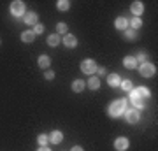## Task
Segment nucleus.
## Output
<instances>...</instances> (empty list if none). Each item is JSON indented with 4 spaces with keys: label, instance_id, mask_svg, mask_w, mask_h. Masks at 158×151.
Here are the masks:
<instances>
[{
    "label": "nucleus",
    "instance_id": "nucleus-1",
    "mask_svg": "<svg viewBox=\"0 0 158 151\" xmlns=\"http://www.w3.org/2000/svg\"><path fill=\"white\" fill-rule=\"evenodd\" d=\"M127 109H128V102L125 100V99L113 100L107 106V114L111 118H119V116H123V114H125V111H127Z\"/></svg>",
    "mask_w": 158,
    "mask_h": 151
},
{
    "label": "nucleus",
    "instance_id": "nucleus-2",
    "mask_svg": "<svg viewBox=\"0 0 158 151\" xmlns=\"http://www.w3.org/2000/svg\"><path fill=\"white\" fill-rule=\"evenodd\" d=\"M137 69H139V74H141L142 78H153V76L156 74V67H155L153 63H149V62L137 65Z\"/></svg>",
    "mask_w": 158,
    "mask_h": 151
},
{
    "label": "nucleus",
    "instance_id": "nucleus-3",
    "mask_svg": "<svg viewBox=\"0 0 158 151\" xmlns=\"http://www.w3.org/2000/svg\"><path fill=\"white\" fill-rule=\"evenodd\" d=\"M11 14L16 18H23L25 16V12H27V9H25V4H23L21 0H14V2H11Z\"/></svg>",
    "mask_w": 158,
    "mask_h": 151
},
{
    "label": "nucleus",
    "instance_id": "nucleus-4",
    "mask_svg": "<svg viewBox=\"0 0 158 151\" xmlns=\"http://www.w3.org/2000/svg\"><path fill=\"white\" fill-rule=\"evenodd\" d=\"M97 67H98V65H97V62H95V60H91V58H88V60H83V62H81V70H83L85 74H90V76L97 72Z\"/></svg>",
    "mask_w": 158,
    "mask_h": 151
},
{
    "label": "nucleus",
    "instance_id": "nucleus-5",
    "mask_svg": "<svg viewBox=\"0 0 158 151\" xmlns=\"http://www.w3.org/2000/svg\"><path fill=\"white\" fill-rule=\"evenodd\" d=\"M123 116H125V120H127V123L134 125V123H139V120H141V112L137 111V109H127Z\"/></svg>",
    "mask_w": 158,
    "mask_h": 151
},
{
    "label": "nucleus",
    "instance_id": "nucleus-6",
    "mask_svg": "<svg viewBox=\"0 0 158 151\" xmlns=\"http://www.w3.org/2000/svg\"><path fill=\"white\" fill-rule=\"evenodd\" d=\"M130 148V141L127 137H118L114 141V149L116 151H127Z\"/></svg>",
    "mask_w": 158,
    "mask_h": 151
},
{
    "label": "nucleus",
    "instance_id": "nucleus-7",
    "mask_svg": "<svg viewBox=\"0 0 158 151\" xmlns=\"http://www.w3.org/2000/svg\"><path fill=\"white\" fill-rule=\"evenodd\" d=\"M37 19H39V16H37V12H34V11L25 12V16H23V21H25V25H28V27L37 25Z\"/></svg>",
    "mask_w": 158,
    "mask_h": 151
},
{
    "label": "nucleus",
    "instance_id": "nucleus-8",
    "mask_svg": "<svg viewBox=\"0 0 158 151\" xmlns=\"http://www.w3.org/2000/svg\"><path fill=\"white\" fill-rule=\"evenodd\" d=\"M130 11L134 14V18H141V14L144 12V4L135 0V2H132V6H130Z\"/></svg>",
    "mask_w": 158,
    "mask_h": 151
},
{
    "label": "nucleus",
    "instance_id": "nucleus-9",
    "mask_svg": "<svg viewBox=\"0 0 158 151\" xmlns=\"http://www.w3.org/2000/svg\"><path fill=\"white\" fill-rule=\"evenodd\" d=\"M114 27H116V30H119V32H125V30L128 28V19L125 16H118L116 21H114Z\"/></svg>",
    "mask_w": 158,
    "mask_h": 151
},
{
    "label": "nucleus",
    "instance_id": "nucleus-10",
    "mask_svg": "<svg viewBox=\"0 0 158 151\" xmlns=\"http://www.w3.org/2000/svg\"><path fill=\"white\" fill-rule=\"evenodd\" d=\"M62 42L67 46V48H76V46H77V39H76V35H72V34H65Z\"/></svg>",
    "mask_w": 158,
    "mask_h": 151
},
{
    "label": "nucleus",
    "instance_id": "nucleus-11",
    "mask_svg": "<svg viewBox=\"0 0 158 151\" xmlns=\"http://www.w3.org/2000/svg\"><path fill=\"white\" fill-rule=\"evenodd\" d=\"M48 137H49V142H51V144H60V142L63 141V134L60 132V130H53V132H51Z\"/></svg>",
    "mask_w": 158,
    "mask_h": 151
},
{
    "label": "nucleus",
    "instance_id": "nucleus-12",
    "mask_svg": "<svg viewBox=\"0 0 158 151\" xmlns=\"http://www.w3.org/2000/svg\"><path fill=\"white\" fill-rule=\"evenodd\" d=\"M130 95H132V102H134V106H135L137 109H142V107H144V102H142L141 95L137 93V90H135V88L130 91Z\"/></svg>",
    "mask_w": 158,
    "mask_h": 151
},
{
    "label": "nucleus",
    "instance_id": "nucleus-13",
    "mask_svg": "<svg viewBox=\"0 0 158 151\" xmlns=\"http://www.w3.org/2000/svg\"><path fill=\"white\" fill-rule=\"evenodd\" d=\"M119 83H121V78H119L118 74H107V84L111 86V88L119 86Z\"/></svg>",
    "mask_w": 158,
    "mask_h": 151
},
{
    "label": "nucleus",
    "instance_id": "nucleus-14",
    "mask_svg": "<svg viewBox=\"0 0 158 151\" xmlns=\"http://www.w3.org/2000/svg\"><path fill=\"white\" fill-rule=\"evenodd\" d=\"M85 86H86V81L83 79H76L72 83V91L74 93H81V91H85Z\"/></svg>",
    "mask_w": 158,
    "mask_h": 151
},
{
    "label": "nucleus",
    "instance_id": "nucleus-15",
    "mask_svg": "<svg viewBox=\"0 0 158 151\" xmlns=\"http://www.w3.org/2000/svg\"><path fill=\"white\" fill-rule=\"evenodd\" d=\"M123 65L125 69H128V70H132V69H137V62L134 56H125L123 58Z\"/></svg>",
    "mask_w": 158,
    "mask_h": 151
},
{
    "label": "nucleus",
    "instance_id": "nucleus-16",
    "mask_svg": "<svg viewBox=\"0 0 158 151\" xmlns=\"http://www.w3.org/2000/svg\"><path fill=\"white\" fill-rule=\"evenodd\" d=\"M37 63H39L40 69H46V70H48V67L51 65V58L48 55H40L39 60H37Z\"/></svg>",
    "mask_w": 158,
    "mask_h": 151
},
{
    "label": "nucleus",
    "instance_id": "nucleus-17",
    "mask_svg": "<svg viewBox=\"0 0 158 151\" xmlns=\"http://www.w3.org/2000/svg\"><path fill=\"white\" fill-rule=\"evenodd\" d=\"M60 42H62V37L58 34H51L49 37H48V46H51V48H56Z\"/></svg>",
    "mask_w": 158,
    "mask_h": 151
},
{
    "label": "nucleus",
    "instance_id": "nucleus-18",
    "mask_svg": "<svg viewBox=\"0 0 158 151\" xmlns=\"http://www.w3.org/2000/svg\"><path fill=\"white\" fill-rule=\"evenodd\" d=\"M86 86H88L90 90H98L100 88V79L95 78V76H91V78L86 81Z\"/></svg>",
    "mask_w": 158,
    "mask_h": 151
},
{
    "label": "nucleus",
    "instance_id": "nucleus-19",
    "mask_svg": "<svg viewBox=\"0 0 158 151\" xmlns=\"http://www.w3.org/2000/svg\"><path fill=\"white\" fill-rule=\"evenodd\" d=\"M128 27L137 32V30L142 27V19H141V18H132V19H128Z\"/></svg>",
    "mask_w": 158,
    "mask_h": 151
},
{
    "label": "nucleus",
    "instance_id": "nucleus-20",
    "mask_svg": "<svg viewBox=\"0 0 158 151\" xmlns=\"http://www.w3.org/2000/svg\"><path fill=\"white\" fill-rule=\"evenodd\" d=\"M137 39V32L135 30H132V28H127L125 30V40H128V42H134V40Z\"/></svg>",
    "mask_w": 158,
    "mask_h": 151
},
{
    "label": "nucleus",
    "instance_id": "nucleus-21",
    "mask_svg": "<svg viewBox=\"0 0 158 151\" xmlns=\"http://www.w3.org/2000/svg\"><path fill=\"white\" fill-rule=\"evenodd\" d=\"M119 86H121V90H123V91H128V93L134 90V83H132L130 79H121Z\"/></svg>",
    "mask_w": 158,
    "mask_h": 151
},
{
    "label": "nucleus",
    "instance_id": "nucleus-22",
    "mask_svg": "<svg viewBox=\"0 0 158 151\" xmlns=\"http://www.w3.org/2000/svg\"><path fill=\"white\" fill-rule=\"evenodd\" d=\"M21 40L23 42H34L35 40V34L32 30H27V32H23L21 34Z\"/></svg>",
    "mask_w": 158,
    "mask_h": 151
},
{
    "label": "nucleus",
    "instance_id": "nucleus-23",
    "mask_svg": "<svg viewBox=\"0 0 158 151\" xmlns=\"http://www.w3.org/2000/svg\"><path fill=\"white\" fill-rule=\"evenodd\" d=\"M56 9L60 12L69 11V9H70V2H67V0H58V2H56Z\"/></svg>",
    "mask_w": 158,
    "mask_h": 151
},
{
    "label": "nucleus",
    "instance_id": "nucleus-24",
    "mask_svg": "<svg viewBox=\"0 0 158 151\" xmlns=\"http://www.w3.org/2000/svg\"><path fill=\"white\" fill-rule=\"evenodd\" d=\"M134 58H135L137 65H139V63H146L148 62V55H146V53H139V55L134 56Z\"/></svg>",
    "mask_w": 158,
    "mask_h": 151
},
{
    "label": "nucleus",
    "instance_id": "nucleus-25",
    "mask_svg": "<svg viewBox=\"0 0 158 151\" xmlns=\"http://www.w3.org/2000/svg\"><path fill=\"white\" fill-rule=\"evenodd\" d=\"M37 142H39L40 146H46L48 142H49V137L46 134H40V135H37Z\"/></svg>",
    "mask_w": 158,
    "mask_h": 151
},
{
    "label": "nucleus",
    "instance_id": "nucleus-26",
    "mask_svg": "<svg viewBox=\"0 0 158 151\" xmlns=\"http://www.w3.org/2000/svg\"><path fill=\"white\" fill-rule=\"evenodd\" d=\"M32 32H34L35 35H39L44 32V25H40V23H37V25H34V28H32Z\"/></svg>",
    "mask_w": 158,
    "mask_h": 151
},
{
    "label": "nucleus",
    "instance_id": "nucleus-27",
    "mask_svg": "<svg viewBox=\"0 0 158 151\" xmlns=\"http://www.w3.org/2000/svg\"><path fill=\"white\" fill-rule=\"evenodd\" d=\"M137 93H139V95H142V97H146V99L151 95V93H149V90H148L146 86H142V88H137Z\"/></svg>",
    "mask_w": 158,
    "mask_h": 151
},
{
    "label": "nucleus",
    "instance_id": "nucleus-28",
    "mask_svg": "<svg viewBox=\"0 0 158 151\" xmlns=\"http://www.w3.org/2000/svg\"><path fill=\"white\" fill-rule=\"evenodd\" d=\"M56 30H58V35L60 34H67V25H65V23H58V27H56Z\"/></svg>",
    "mask_w": 158,
    "mask_h": 151
},
{
    "label": "nucleus",
    "instance_id": "nucleus-29",
    "mask_svg": "<svg viewBox=\"0 0 158 151\" xmlns=\"http://www.w3.org/2000/svg\"><path fill=\"white\" fill-rule=\"evenodd\" d=\"M44 78L48 79V81H51V79H55V72H53V70H46V72H44Z\"/></svg>",
    "mask_w": 158,
    "mask_h": 151
},
{
    "label": "nucleus",
    "instance_id": "nucleus-30",
    "mask_svg": "<svg viewBox=\"0 0 158 151\" xmlns=\"http://www.w3.org/2000/svg\"><path fill=\"white\" fill-rule=\"evenodd\" d=\"M97 72H98V76H107V70L104 67H97Z\"/></svg>",
    "mask_w": 158,
    "mask_h": 151
},
{
    "label": "nucleus",
    "instance_id": "nucleus-31",
    "mask_svg": "<svg viewBox=\"0 0 158 151\" xmlns=\"http://www.w3.org/2000/svg\"><path fill=\"white\" fill-rule=\"evenodd\" d=\"M70 151H85V149H83L81 146H72V148H70Z\"/></svg>",
    "mask_w": 158,
    "mask_h": 151
},
{
    "label": "nucleus",
    "instance_id": "nucleus-32",
    "mask_svg": "<svg viewBox=\"0 0 158 151\" xmlns=\"http://www.w3.org/2000/svg\"><path fill=\"white\" fill-rule=\"evenodd\" d=\"M37 151H51V149H49V148H46V146H40Z\"/></svg>",
    "mask_w": 158,
    "mask_h": 151
}]
</instances>
